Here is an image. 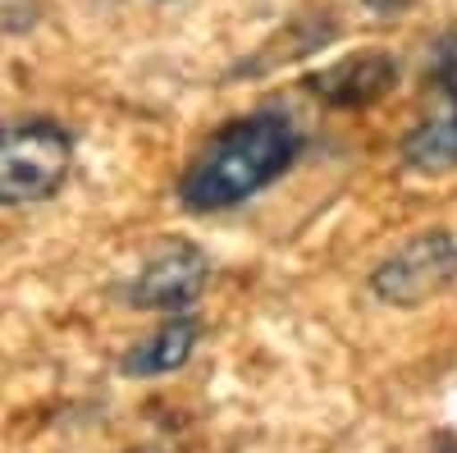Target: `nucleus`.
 Instances as JSON below:
<instances>
[{
    "label": "nucleus",
    "instance_id": "nucleus-3",
    "mask_svg": "<svg viewBox=\"0 0 457 453\" xmlns=\"http://www.w3.org/2000/svg\"><path fill=\"white\" fill-rule=\"evenodd\" d=\"M457 280V239L453 234H426L407 243L403 252H394L385 266L375 271V293L385 302H398V307H411V302H426L439 289H448Z\"/></svg>",
    "mask_w": 457,
    "mask_h": 453
},
{
    "label": "nucleus",
    "instance_id": "nucleus-1",
    "mask_svg": "<svg viewBox=\"0 0 457 453\" xmlns=\"http://www.w3.org/2000/svg\"><path fill=\"white\" fill-rule=\"evenodd\" d=\"M297 156V133L279 115H247L215 133V142L183 174L187 211H224L261 193Z\"/></svg>",
    "mask_w": 457,
    "mask_h": 453
},
{
    "label": "nucleus",
    "instance_id": "nucleus-4",
    "mask_svg": "<svg viewBox=\"0 0 457 453\" xmlns=\"http://www.w3.org/2000/svg\"><path fill=\"white\" fill-rule=\"evenodd\" d=\"M206 256L187 243L165 247L161 256H151L133 280V302L137 307H156V312H183L202 289H206Z\"/></svg>",
    "mask_w": 457,
    "mask_h": 453
},
{
    "label": "nucleus",
    "instance_id": "nucleus-8",
    "mask_svg": "<svg viewBox=\"0 0 457 453\" xmlns=\"http://www.w3.org/2000/svg\"><path fill=\"white\" fill-rule=\"evenodd\" d=\"M439 79H457V37L448 42V55L439 60Z\"/></svg>",
    "mask_w": 457,
    "mask_h": 453
},
{
    "label": "nucleus",
    "instance_id": "nucleus-6",
    "mask_svg": "<svg viewBox=\"0 0 457 453\" xmlns=\"http://www.w3.org/2000/svg\"><path fill=\"white\" fill-rule=\"evenodd\" d=\"M407 165L426 170V174H444L457 165V79H444V96L435 101V110L407 133L403 142Z\"/></svg>",
    "mask_w": 457,
    "mask_h": 453
},
{
    "label": "nucleus",
    "instance_id": "nucleus-9",
    "mask_svg": "<svg viewBox=\"0 0 457 453\" xmlns=\"http://www.w3.org/2000/svg\"><path fill=\"white\" fill-rule=\"evenodd\" d=\"M370 10H379V14H394V10H403V5H411V0H366Z\"/></svg>",
    "mask_w": 457,
    "mask_h": 453
},
{
    "label": "nucleus",
    "instance_id": "nucleus-7",
    "mask_svg": "<svg viewBox=\"0 0 457 453\" xmlns=\"http://www.w3.org/2000/svg\"><path fill=\"white\" fill-rule=\"evenodd\" d=\"M193 348H197V321L193 316H174L124 357V371L129 375H165V371L183 366Z\"/></svg>",
    "mask_w": 457,
    "mask_h": 453
},
{
    "label": "nucleus",
    "instance_id": "nucleus-5",
    "mask_svg": "<svg viewBox=\"0 0 457 453\" xmlns=\"http://www.w3.org/2000/svg\"><path fill=\"white\" fill-rule=\"evenodd\" d=\"M398 83V64L394 55L385 51H366V55H348L338 60L334 69H320L312 73V92L329 105H366V101H379L389 88Z\"/></svg>",
    "mask_w": 457,
    "mask_h": 453
},
{
    "label": "nucleus",
    "instance_id": "nucleus-2",
    "mask_svg": "<svg viewBox=\"0 0 457 453\" xmlns=\"http://www.w3.org/2000/svg\"><path fill=\"white\" fill-rule=\"evenodd\" d=\"M73 165V142L55 124L0 129V206H28L51 197Z\"/></svg>",
    "mask_w": 457,
    "mask_h": 453
}]
</instances>
